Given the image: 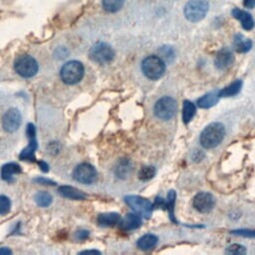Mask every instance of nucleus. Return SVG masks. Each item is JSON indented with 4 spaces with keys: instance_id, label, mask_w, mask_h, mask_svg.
<instances>
[{
    "instance_id": "obj_13",
    "label": "nucleus",
    "mask_w": 255,
    "mask_h": 255,
    "mask_svg": "<svg viewBox=\"0 0 255 255\" xmlns=\"http://www.w3.org/2000/svg\"><path fill=\"white\" fill-rule=\"evenodd\" d=\"M233 62L234 54L228 48H222L220 51H218L214 59V64L219 70H225L233 64Z\"/></svg>"
},
{
    "instance_id": "obj_9",
    "label": "nucleus",
    "mask_w": 255,
    "mask_h": 255,
    "mask_svg": "<svg viewBox=\"0 0 255 255\" xmlns=\"http://www.w3.org/2000/svg\"><path fill=\"white\" fill-rule=\"evenodd\" d=\"M27 136L29 138V146L25 148L21 154L19 155V159L22 161H30L36 162L35 159V150L37 149V140H36V129L33 124L27 125Z\"/></svg>"
},
{
    "instance_id": "obj_23",
    "label": "nucleus",
    "mask_w": 255,
    "mask_h": 255,
    "mask_svg": "<svg viewBox=\"0 0 255 255\" xmlns=\"http://www.w3.org/2000/svg\"><path fill=\"white\" fill-rule=\"evenodd\" d=\"M196 112L195 106L191 101H185L184 102V108H183V121L185 124H189L192 118L194 117Z\"/></svg>"
},
{
    "instance_id": "obj_16",
    "label": "nucleus",
    "mask_w": 255,
    "mask_h": 255,
    "mask_svg": "<svg viewBox=\"0 0 255 255\" xmlns=\"http://www.w3.org/2000/svg\"><path fill=\"white\" fill-rule=\"evenodd\" d=\"M59 193L69 199H74V200H82L87 197V195L82 192L81 191L75 189L73 187L69 186H62L59 188Z\"/></svg>"
},
{
    "instance_id": "obj_32",
    "label": "nucleus",
    "mask_w": 255,
    "mask_h": 255,
    "mask_svg": "<svg viewBox=\"0 0 255 255\" xmlns=\"http://www.w3.org/2000/svg\"><path fill=\"white\" fill-rule=\"evenodd\" d=\"M244 6L246 8H253L255 6V0H244Z\"/></svg>"
},
{
    "instance_id": "obj_19",
    "label": "nucleus",
    "mask_w": 255,
    "mask_h": 255,
    "mask_svg": "<svg viewBox=\"0 0 255 255\" xmlns=\"http://www.w3.org/2000/svg\"><path fill=\"white\" fill-rule=\"evenodd\" d=\"M252 42L242 34H236L234 40V48L238 53H246L251 49Z\"/></svg>"
},
{
    "instance_id": "obj_1",
    "label": "nucleus",
    "mask_w": 255,
    "mask_h": 255,
    "mask_svg": "<svg viewBox=\"0 0 255 255\" xmlns=\"http://www.w3.org/2000/svg\"><path fill=\"white\" fill-rule=\"evenodd\" d=\"M225 136V128L220 123H212L202 131L199 142L206 149H213L217 147Z\"/></svg>"
},
{
    "instance_id": "obj_15",
    "label": "nucleus",
    "mask_w": 255,
    "mask_h": 255,
    "mask_svg": "<svg viewBox=\"0 0 255 255\" xmlns=\"http://www.w3.org/2000/svg\"><path fill=\"white\" fill-rule=\"evenodd\" d=\"M233 16L241 22V25L244 30L248 31L254 27V20L251 14L248 13L247 11L241 10L239 8H234L233 10Z\"/></svg>"
},
{
    "instance_id": "obj_29",
    "label": "nucleus",
    "mask_w": 255,
    "mask_h": 255,
    "mask_svg": "<svg viewBox=\"0 0 255 255\" xmlns=\"http://www.w3.org/2000/svg\"><path fill=\"white\" fill-rule=\"evenodd\" d=\"M174 199H175V192L173 191H170L168 195V209L170 210V217H172V215H173L172 210H173V206H174Z\"/></svg>"
},
{
    "instance_id": "obj_26",
    "label": "nucleus",
    "mask_w": 255,
    "mask_h": 255,
    "mask_svg": "<svg viewBox=\"0 0 255 255\" xmlns=\"http://www.w3.org/2000/svg\"><path fill=\"white\" fill-rule=\"evenodd\" d=\"M156 174V170L154 167H144L139 172V178L141 181H149Z\"/></svg>"
},
{
    "instance_id": "obj_8",
    "label": "nucleus",
    "mask_w": 255,
    "mask_h": 255,
    "mask_svg": "<svg viewBox=\"0 0 255 255\" xmlns=\"http://www.w3.org/2000/svg\"><path fill=\"white\" fill-rule=\"evenodd\" d=\"M155 115L164 121L170 120L176 112V102L171 97L161 98L155 105Z\"/></svg>"
},
{
    "instance_id": "obj_35",
    "label": "nucleus",
    "mask_w": 255,
    "mask_h": 255,
    "mask_svg": "<svg viewBox=\"0 0 255 255\" xmlns=\"http://www.w3.org/2000/svg\"><path fill=\"white\" fill-rule=\"evenodd\" d=\"M81 253H83V254H86V253H100V251H97V250H86V251H83V252H81Z\"/></svg>"
},
{
    "instance_id": "obj_11",
    "label": "nucleus",
    "mask_w": 255,
    "mask_h": 255,
    "mask_svg": "<svg viewBox=\"0 0 255 255\" xmlns=\"http://www.w3.org/2000/svg\"><path fill=\"white\" fill-rule=\"evenodd\" d=\"M214 197L209 192H199L197 193L192 200L193 208L202 213L210 212L214 207Z\"/></svg>"
},
{
    "instance_id": "obj_28",
    "label": "nucleus",
    "mask_w": 255,
    "mask_h": 255,
    "mask_svg": "<svg viewBox=\"0 0 255 255\" xmlns=\"http://www.w3.org/2000/svg\"><path fill=\"white\" fill-rule=\"evenodd\" d=\"M227 254H234V255H240V254H245L246 249L244 246L240 244H232L231 246H228L225 251Z\"/></svg>"
},
{
    "instance_id": "obj_4",
    "label": "nucleus",
    "mask_w": 255,
    "mask_h": 255,
    "mask_svg": "<svg viewBox=\"0 0 255 255\" xmlns=\"http://www.w3.org/2000/svg\"><path fill=\"white\" fill-rule=\"evenodd\" d=\"M14 69L23 78H31L38 72V63L30 55H21L14 62Z\"/></svg>"
},
{
    "instance_id": "obj_6",
    "label": "nucleus",
    "mask_w": 255,
    "mask_h": 255,
    "mask_svg": "<svg viewBox=\"0 0 255 255\" xmlns=\"http://www.w3.org/2000/svg\"><path fill=\"white\" fill-rule=\"evenodd\" d=\"M90 58L99 64L110 63L115 57L114 49L107 43H97L95 44L89 52Z\"/></svg>"
},
{
    "instance_id": "obj_12",
    "label": "nucleus",
    "mask_w": 255,
    "mask_h": 255,
    "mask_svg": "<svg viewBox=\"0 0 255 255\" xmlns=\"http://www.w3.org/2000/svg\"><path fill=\"white\" fill-rule=\"evenodd\" d=\"M21 125V115L17 109H9L2 118V127L8 133H13L18 130Z\"/></svg>"
},
{
    "instance_id": "obj_27",
    "label": "nucleus",
    "mask_w": 255,
    "mask_h": 255,
    "mask_svg": "<svg viewBox=\"0 0 255 255\" xmlns=\"http://www.w3.org/2000/svg\"><path fill=\"white\" fill-rule=\"evenodd\" d=\"M11 208V201L5 195H0V215H4L9 212Z\"/></svg>"
},
{
    "instance_id": "obj_22",
    "label": "nucleus",
    "mask_w": 255,
    "mask_h": 255,
    "mask_svg": "<svg viewBox=\"0 0 255 255\" xmlns=\"http://www.w3.org/2000/svg\"><path fill=\"white\" fill-rule=\"evenodd\" d=\"M242 87V82L240 80H236L231 85H228L221 91H219V97H233L237 95Z\"/></svg>"
},
{
    "instance_id": "obj_3",
    "label": "nucleus",
    "mask_w": 255,
    "mask_h": 255,
    "mask_svg": "<svg viewBox=\"0 0 255 255\" xmlns=\"http://www.w3.org/2000/svg\"><path fill=\"white\" fill-rule=\"evenodd\" d=\"M142 70L147 78L150 80H158L163 77L166 72V64L160 57L151 55L144 59Z\"/></svg>"
},
{
    "instance_id": "obj_25",
    "label": "nucleus",
    "mask_w": 255,
    "mask_h": 255,
    "mask_svg": "<svg viewBox=\"0 0 255 255\" xmlns=\"http://www.w3.org/2000/svg\"><path fill=\"white\" fill-rule=\"evenodd\" d=\"M124 1L125 0H103V7L106 11L115 13L123 7Z\"/></svg>"
},
{
    "instance_id": "obj_10",
    "label": "nucleus",
    "mask_w": 255,
    "mask_h": 255,
    "mask_svg": "<svg viewBox=\"0 0 255 255\" xmlns=\"http://www.w3.org/2000/svg\"><path fill=\"white\" fill-rule=\"evenodd\" d=\"M97 170L90 164H81L74 170V178L77 182L91 185L96 181Z\"/></svg>"
},
{
    "instance_id": "obj_2",
    "label": "nucleus",
    "mask_w": 255,
    "mask_h": 255,
    "mask_svg": "<svg viewBox=\"0 0 255 255\" xmlns=\"http://www.w3.org/2000/svg\"><path fill=\"white\" fill-rule=\"evenodd\" d=\"M84 66L79 61H69L63 65L60 71L61 79L68 85H75L79 83L84 76Z\"/></svg>"
},
{
    "instance_id": "obj_18",
    "label": "nucleus",
    "mask_w": 255,
    "mask_h": 255,
    "mask_svg": "<svg viewBox=\"0 0 255 255\" xmlns=\"http://www.w3.org/2000/svg\"><path fill=\"white\" fill-rule=\"evenodd\" d=\"M19 173H21V169L15 163L6 164L1 169V177L5 182H12L14 180V176Z\"/></svg>"
},
{
    "instance_id": "obj_20",
    "label": "nucleus",
    "mask_w": 255,
    "mask_h": 255,
    "mask_svg": "<svg viewBox=\"0 0 255 255\" xmlns=\"http://www.w3.org/2000/svg\"><path fill=\"white\" fill-rule=\"evenodd\" d=\"M121 220V216L119 213L116 212H109V213H101L98 216V223L101 226L108 227L114 226L118 224Z\"/></svg>"
},
{
    "instance_id": "obj_17",
    "label": "nucleus",
    "mask_w": 255,
    "mask_h": 255,
    "mask_svg": "<svg viewBox=\"0 0 255 255\" xmlns=\"http://www.w3.org/2000/svg\"><path fill=\"white\" fill-rule=\"evenodd\" d=\"M219 91L217 92H211L205 96H202L197 100V104L199 108L209 109L217 104L219 100Z\"/></svg>"
},
{
    "instance_id": "obj_34",
    "label": "nucleus",
    "mask_w": 255,
    "mask_h": 255,
    "mask_svg": "<svg viewBox=\"0 0 255 255\" xmlns=\"http://www.w3.org/2000/svg\"><path fill=\"white\" fill-rule=\"evenodd\" d=\"M1 253H7V254H10L11 253V250L7 249V248H0V254Z\"/></svg>"
},
{
    "instance_id": "obj_21",
    "label": "nucleus",
    "mask_w": 255,
    "mask_h": 255,
    "mask_svg": "<svg viewBox=\"0 0 255 255\" xmlns=\"http://www.w3.org/2000/svg\"><path fill=\"white\" fill-rule=\"evenodd\" d=\"M158 243V237L154 234H146L142 236L138 242L137 245L142 250H149L154 248Z\"/></svg>"
},
{
    "instance_id": "obj_30",
    "label": "nucleus",
    "mask_w": 255,
    "mask_h": 255,
    "mask_svg": "<svg viewBox=\"0 0 255 255\" xmlns=\"http://www.w3.org/2000/svg\"><path fill=\"white\" fill-rule=\"evenodd\" d=\"M233 234L248 236V237H255V232L254 231H246V229H240V231H234Z\"/></svg>"
},
{
    "instance_id": "obj_31",
    "label": "nucleus",
    "mask_w": 255,
    "mask_h": 255,
    "mask_svg": "<svg viewBox=\"0 0 255 255\" xmlns=\"http://www.w3.org/2000/svg\"><path fill=\"white\" fill-rule=\"evenodd\" d=\"M89 236V233L87 232V231H80V232H78V234H77V237L79 238V239H85V238H87Z\"/></svg>"
},
{
    "instance_id": "obj_7",
    "label": "nucleus",
    "mask_w": 255,
    "mask_h": 255,
    "mask_svg": "<svg viewBox=\"0 0 255 255\" xmlns=\"http://www.w3.org/2000/svg\"><path fill=\"white\" fill-rule=\"evenodd\" d=\"M125 201L136 213L144 216L145 218L150 217L152 212V205L149 200L138 195H128L125 197Z\"/></svg>"
},
{
    "instance_id": "obj_33",
    "label": "nucleus",
    "mask_w": 255,
    "mask_h": 255,
    "mask_svg": "<svg viewBox=\"0 0 255 255\" xmlns=\"http://www.w3.org/2000/svg\"><path fill=\"white\" fill-rule=\"evenodd\" d=\"M39 165L41 166V170H44V171H47V170H48V166H47L45 163L41 162V163H39Z\"/></svg>"
},
{
    "instance_id": "obj_24",
    "label": "nucleus",
    "mask_w": 255,
    "mask_h": 255,
    "mask_svg": "<svg viewBox=\"0 0 255 255\" xmlns=\"http://www.w3.org/2000/svg\"><path fill=\"white\" fill-rule=\"evenodd\" d=\"M35 201L41 208H47L52 203V196L46 191H39L35 194Z\"/></svg>"
},
{
    "instance_id": "obj_14",
    "label": "nucleus",
    "mask_w": 255,
    "mask_h": 255,
    "mask_svg": "<svg viewBox=\"0 0 255 255\" xmlns=\"http://www.w3.org/2000/svg\"><path fill=\"white\" fill-rule=\"evenodd\" d=\"M142 224V218L140 214L128 213L122 221H120V228L125 232H131L137 229Z\"/></svg>"
},
{
    "instance_id": "obj_5",
    "label": "nucleus",
    "mask_w": 255,
    "mask_h": 255,
    "mask_svg": "<svg viewBox=\"0 0 255 255\" xmlns=\"http://www.w3.org/2000/svg\"><path fill=\"white\" fill-rule=\"evenodd\" d=\"M209 11L207 0H191L185 7V15L191 22H198L206 17Z\"/></svg>"
}]
</instances>
